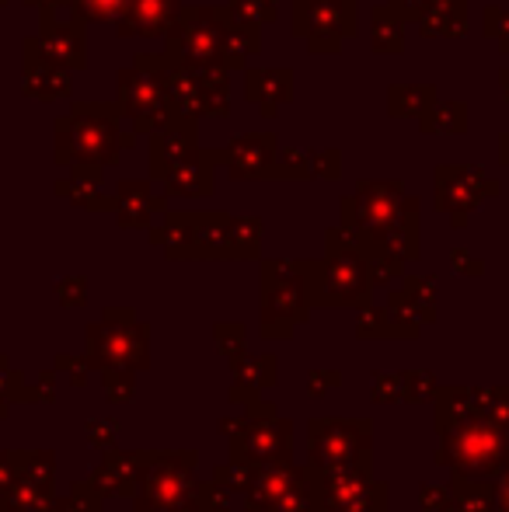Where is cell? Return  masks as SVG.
<instances>
[{
  "label": "cell",
  "mask_w": 509,
  "mask_h": 512,
  "mask_svg": "<svg viewBox=\"0 0 509 512\" xmlns=\"http://www.w3.org/2000/svg\"><path fill=\"white\" fill-rule=\"evenodd\" d=\"M116 0H77V7H84L88 14H105Z\"/></svg>",
  "instance_id": "1"
},
{
  "label": "cell",
  "mask_w": 509,
  "mask_h": 512,
  "mask_svg": "<svg viewBox=\"0 0 509 512\" xmlns=\"http://www.w3.org/2000/svg\"><path fill=\"white\" fill-rule=\"evenodd\" d=\"M506 499H509V492H506Z\"/></svg>",
  "instance_id": "2"
}]
</instances>
